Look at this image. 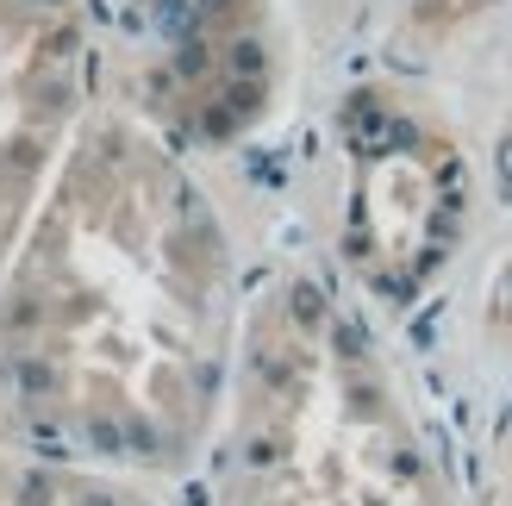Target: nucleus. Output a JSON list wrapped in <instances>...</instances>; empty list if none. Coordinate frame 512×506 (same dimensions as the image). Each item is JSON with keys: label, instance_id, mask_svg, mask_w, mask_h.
I'll use <instances>...</instances> for the list:
<instances>
[{"label": "nucleus", "instance_id": "obj_1", "mask_svg": "<svg viewBox=\"0 0 512 506\" xmlns=\"http://www.w3.org/2000/svg\"><path fill=\"white\" fill-rule=\"evenodd\" d=\"M232 357L207 188L144 119H82L0 269V419L38 457L163 475L213 432Z\"/></svg>", "mask_w": 512, "mask_h": 506}, {"label": "nucleus", "instance_id": "obj_3", "mask_svg": "<svg viewBox=\"0 0 512 506\" xmlns=\"http://www.w3.org/2000/svg\"><path fill=\"white\" fill-rule=\"evenodd\" d=\"M344 250L369 288L406 300L463 225V157L431 119L363 94L344 119Z\"/></svg>", "mask_w": 512, "mask_h": 506}, {"label": "nucleus", "instance_id": "obj_6", "mask_svg": "<svg viewBox=\"0 0 512 506\" xmlns=\"http://www.w3.org/2000/svg\"><path fill=\"white\" fill-rule=\"evenodd\" d=\"M0 506H157V500H144L113 469L13 450V457H0Z\"/></svg>", "mask_w": 512, "mask_h": 506}, {"label": "nucleus", "instance_id": "obj_2", "mask_svg": "<svg viewBox=\"0 0 512 506\" xmlns=\"http://www.w3.org/2000/svg\"><path fill=\"white\" fill-rule=\"evenodd\" d=\"M225 394L219 506H450L363 325L319 282L256 300Z\"/></svg>", "mask_w": 512, "mask_h": 506}, {"label": "nucleus", "instance_id": "obj_5", "mask_svg": "<svg viewBox=\"0 0 512 506\" xmlns=\"http://www.w3.org/2000/svg\"><path fill=\"white\" fill-rule=\"evenodd\" d=\"M132 7L150 32H163L188 82V113H200L207 132L238 125L250 113V82L256 69V13L263 0H119Z\"/></svg>", "mask_w": 512, "mask_h": 506}, {"label": "nucleus", "instance_id": "obj_4", "mask_svg": "<svg viewBox=\"0 0 512 506\" xmlns=\"http://www.w3.org/2000/svg\"><path fill=\"white\" fill-rule=\"evenodd\" d=\"M82 125V25L63 0H0V269Z\"/></svg>", "mask_w": 512, "mask_h": 506}]
</instances>
